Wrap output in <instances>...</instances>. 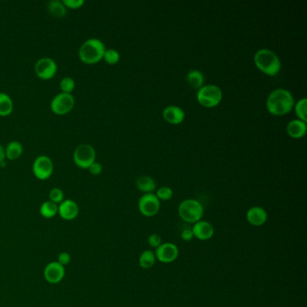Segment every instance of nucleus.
Masks as SVG:
<instances>
[{"label": "nucleus", "mask_w": 307, "mask_h": 307, "mask_svg": "<svg viewBox=\"0 0 307 307\" xmlns=\"http://www.w3.org/2000/svg\"><path fill=\"white\" fill-rule=\"evenodd\" d=\"M295 99L290 91L285 89H277L269 95L266 106L268 111L276 117H282L289 114L294 108Z\"/></svg>", "instance_id": "nucleus-1"}, {"label": "nucleus", "mask_w": 307, "mask_h": 307, "mask_svg": "<svg viewBox=\"0 0 307 307\" xmlns=\"http://www.w3.org/2000/svg\"><path fill=\"white\" fill-rule=\"evenodd\" d=\"M253 60L257 68L268 76H276L281 70V61L279 56L270 49H260L256 51Z\"/></svg>", "instance_id": "nucleus-2"}, {"label": "nucleus", "mask_w": 307, "mask_h": 307, "mask_svg": "<svg viewBox=\"0 0 307 307\" xmlns=\"http://www.w3.org/2000/svg\"><path fill=\"white\" fill-rule=\"evenodd\" d=\"M106 50V46L101 40L98 38H90L85 41L79 48V59L87 64L97 63L102 60Z\"/></svg>", "instance_id": "nucleus-3"}, {"label": "nucleus", "mask_w": 307, "mask_h": 307, "mask_svg": "<svg viewBox=\"0 0 307 307\" xmlns=\"http://www.w3.org/2000/svg\"><path fill=\"white\" fill-rule=\"evenodd\" d=\"M177 213L184 222L194 224L203 218L204 206L199 201L188 198L182 201L179 204Z\"/></svg>", "instance_id": "nucleus-4"}, {"label": "nucleus", "mask_w": 307, "mask_h": 307, "mask_svg": "<svg viewBox=\"0 0 307 307\" xmlns=\"http://www.w3.org/2000/svg\"><path fill=\"white\" fill-rule=\"evenodd\" d=\"M196 99L201 106L212 108L221 103L223 99V92L216 85H205L197 90Z\"/></svg>", "instance_id": "nucleus-5"}, {"label": "nucleus", "mask_w": 307, "mask_h": 307, "mask_svg": "<svg viewBox=\"0 0 307 307\" xmlns=\"http://www.w3.org/2000/svg\"><path fill=\"white\" fill-rule=\"evenodd\" d=\"M73 159L77 166L81 168H89L95 162L96 151L90 145H80L75 150Z\"/></svg>", "instance_id": "nucleus-6"}, {"label": "nucleus", "mask_w": 307, "mask_h": 307, "mask_svg": "<svg viewBox=\"0 0 307 307\" xmlns=\"http://www.w3.org/2000/svg\"><path fill=\"white\" fill-rule=\"evenodd\" d=\"M138 209L145 217H153L158 214L160 209V201L154 193L145 194L140 197Z\"/></svg>", "instance_id": "nucleus-7"}, {"label": "nucleus", "mask_w": 307, "mask_h": 307, "mask_svg": "<svg viewBox=\"0 0 307 307\" xmlns=\"http://www.w3.org/2000/svg\"><path fill=\"white\" fill-rule=\"evenodd\" d=\"M74 105L75 98L71 94L61 92L58 94L51 100V108L56 115L62 116L71 111L74 107Z\"/></svg>", "instance_id": "nucleus-8"}, {"label": "nucleus", "mask_w": 307, "mask_h": 307, "mask_svg": "<svg viewBox=\"0 0 307 307\" xmlns=\"http://www.w3.org/2000/svg\"><path fill=\"white\" fill-rule=\"evenodd\" d=\"M154 253L157 261L168 264L177 260L179 255V250L177 245L172 242H163L160 246L155 250Z\"/></svg>", "instance_id": "nucleus-9"}, {"label": "nucleus", "mask_w": 307, "mask_h": 307, "mask_svg": "<svg viewBox=\"0 0 307 307\" xmlns=\"http://www.w3.org/2000/svg\"><path fill=\"white\" fill-rule=\"evenodd\" d=\"M33 172L34 176L41 180L48 179L53 172V163L51 158L45 155L35 158L33 164Z\"/></svg>", "instance_id": "nucleus-10"}, {"label": "nucleus", "mask_w": 307, "mask_h": 307, "mask_svg": "<svg viewBox=\"0 0 307 307\" xmlns=\"http://www.w3.org/2000/svg\"><path fill=\"white\" fill-rule=\"evenodd\" d=\"M57 64L51 58H41L34 66V71L40 79L48 80L54 77L57 72Z\"/></svg>", "instance_id": "nucleus-11"}, {"label": "nucleus", "mask_w": 307, "mask_h": 307, "mask_svg": "<svg viewBox=\"0 0 307 307\" xmlns=\"http://www.w3.org/2000/svg\"><path fill=\"white\" fill-rule=\"evenodd\" d=\"M44 279L48 283L56 285L60 283L65 276V269L58 261H52L47 264L43 271Z\"/></svg>", "instance_id": "nucleus-12"}, {"label": "nucleus", "mask_w": 307, "mask_h": 307, "mask_svg": "<svg viewBox=\"0 0 307 307\" xmlns=\"http://www.w3.org/2000/svg\"><path fill=\"white\" fill-rule=\"evenodd\" d=\"M192 232L194 234V237L196 239L200 241H207L214 236V225L207 221L200 220L194 223V226L192 227Z\"/></svg>", "instance_id": "nucleus-13"}, {"label": "nucleus", "mask_w": 307, "mask_h": 307, "mask_svg": "<svg viewBox=\"0 0 307 307\" xmlns=\"http://www.w3.org/2000/svg\"><path fill=\"white\" fill-rule=\"evenodd\" d=\"M246 220L252 226L260 227L268 221V213L261 206H252L247 211Z\"/></svg>", "instance_id": "nucleus-14"}, {"label": "nucleus", "mask_w": 307, "mask_h": 307, "mask_svg": "<svg viewBox=\"0 0 307 307\" xmlns=\"http://www.w3.org/2000/svg\"><path fill=\"white\" fill-rule=\"evenodd\" d=\"M79 213V205L71 199L62 201L58 208V214H60L61 218L66 221H72L77 218Z\"/></svg>", "instance_id": "nucleus-15"}, {"label": "nucleus", "mask_w": 307, "mask_h": 307, "mask_svg": "<svg viewBox=\"0 0 307 307\" xmlns=\"http://www.w3.org/2000/svg\"><path fill=\"white\" fill-rule=\"evenodd\" d=\"M163 118L170 125H179L185 119V112L177 106H168L162 113Z\"/></svg>", "instance_id": "nucleus-16"}, {"label": "nucleus", "mask_w": 307, "mask_h": 307, "mask_svg": "<svg viewBox=\"0 0 307 307\" xmlns=\"http://www.w3.org/2000/svg\"><path fill=\"white\" fill-rule=\"evenodd\" d=\"M307 123L299 119L289 122L287 126V133L293 139H301L307 134Z\"/></svg>", "instance_id": "nucleus-17"}, {"label": "nucleus", "mask_w": 307, "mask_h": 307, "mask_svg": "<svg viewBox=\"0 0 307 307\" xmlns=\"http://www.w3.org/2000/svg\"><path fill=\"white\" fill-rule=\"evenodd\" d=\"M136 186L145 194L153 193L156 189V182L149 176H141L136 180Z\"/></svg>", "instance_id": "nucleus-18"}, {"label": "nucleus", "mask_w": 307, "mask_h": 307, "mask_svg": "<svg viewBox=\"0 0 307 307\" xmlns=\"http://www.w3.org/2000/svg\"><path fill=\"white\" fill-rule=\"evenodd\" d=\"M23 145L17 141L10 142L5 150V157L10 160L18 158L23 154Z\"/></svg>", "instance_id": "nucleus-19"}, {"label": "nucleus", "mask_w": 307, "mask_h": 307, "mask_svg": "<svg viewBox=\"0 0 307 307\" xmlns=\"http://www.w3.org/2000/svg\"><path fill=\"white\" fill-rule=\"evenodd\" d=\"M204 75L197 70H192L186 75V81L187 83L197 90L204 86Z\"/></svg>", "instance_id": "nucleus-20"}, {"label": "nucleus", "mask_w": 307, "mask_h": 307, "mask_svg": "<svg viewBox=\"0 0 307 307\" xmlns=\"http://www.w3.org/2000/svg\"><path fill=\"white\" fill-rule=\"evenodd\" d=\"M47 9L52 16L55 17H63L67 14V7L62 2L58 0L50 1L47 5Z\"/></svg>", "instance_id": "nucleus-21"}, {"label": "nucleus", "mask_w": 307, "mask_h": 307, "mask_svg": "<svg viewBox=\"0 0 307 307\" xmlns=\"http://www.w3.org/2000/svg\"><path fill=\"white\" fill-rule=\"evenodd\" d=\"M156 261L157 260H156L154 251L146 250L144 252H142V254L140 255L139 265L142 269L149 270L154 267V264L156 263Z\"/></svg>", "instance_id": "nucleus-22"}, {"label": "nucleus", "mask_w": 307, "mask_h": 307, "mask_svg": "<svg viewBox=\"0 0 307 307\" xmlns=\"http://www.w3.org/2000/svg\"><path fill=\"white\" fill-rule=\"evenodd\" d=\"M14 104L7 94L0 92V116L6 117L9 116L13 111Z\"/></svg>", "instance_id": "nucleus-23"}, {"label": "nucleus", "mask_w": 307, "mask_h": 307, "mask_svg": "<svg viewBox=\"0 0 307 307\" xmlns=\"http://www.w3.org/2000/svg\"><path fill=\"white\" fill-rule=\"evenodd\" d=\"M59 205H56L51 201H45L42 203L40 207V214L43 218H53L56 214H58Z\"/></svg>", "instance_id": "nucleus-24"}, {"label": "nucleus", "mask_w": 307, "mask_h": 307, "mask_svg": "<svg viewBox=\"0 0 307 307\" xmlns=\"http://www.w3.org/2000/svg\"><path fill=\"white\" fill-rule=\"evenodd\" d=\"M295 107V112L296 115L298 116V119L303 122H307V99L306 98L299 99L298 102L295 103L294 105Z\"/></svg>", "instance_id": "nucleus-25"}, {"label": "nucleus", "mask_w": 307, "mask_h": 307, "mask_svg": "<svg viewBox=\"0 0 307 307\" xmlns=\"http://www.w3.org/2000/svg\"><path fill=\"white\" fill-rule=\"evenodd\" d=\"M103 59L108 64L114 65L117 64L120 60V53L115 49H107L104 53Z\"/></svg>", "instance_id": "nucleus-26"}, {"label": "nucleus", "mask_w": 307, "mask_h": 307, "mask_svg": "<svg viewBox=\"0 0 307 307\" xmlns=\"http://www.w3.org/2000/svg\"><path fill=\"white\" fill-rule=\"evenodd\" d=\"M156 196L159 201L170 200L172 198L173 191L168 186H161L156 191Z\"/></svg>", "instance_id": "nucleus-27"}, {"label": "nucleus", "mask_w": 307, "mask_h": 307, "mask_svg": "<svg viewBox=\"0 0 307 307\" xmlns=\"http://www.w3.org/2000/svg\"><path fill=\"white\" fill-rule=\"evenodd\" d=\"M49 198L50 201L54 203L56 205L61 204L62 201L64 200V193L59 187H54L52 188L50 193H49Z\"/></svg>", "instance_id": "nucleus-28"}, {"label": "nucleus", "mask_w": 307, "mask_h": 307, "mask_svg": "<svg viewBox=\"0 0 307 307\" xmlns=\"http://www.w3.org/2000/svg\"><path fill=\"white\" fill-rule=\"evenodd\" d=\"M60 87L63 93L70 94L75 89L74 79L70 77H65L61 79Z\"/></svg>", "instance_id": "nucleus-29"}, {"label": "nucleus", "mask_w": 307, "mask_h": 307, "mask_svg": "<svg viewBox=\"0 0 307 307\" xmlns=\"http://www.w3.org/2000/svg\"><path fill=\"white\" fill-rule=\"evenodd\" d=\"M62 3L64 4L66 7L70 9H78L82 7L85 1L84 0H63Z\"/></svg>", "instance_id": "nucleus-30"}, {"label": "nucleus", "mask_w": 307, "mask_h": 307, "mask_svg": "<svg viewBox=\"0 0 307 307\" xmlns=\"http://www.w3.org/2000/svg\"><path fill=\"white\" fill-rule=\"evenodd\" d=\"M161 243H162L161 237H160L158 234H157V233H153V234H151L149 238H148V244H149L150 246L152 247V248L157 249L158 246L161 245Z\"/></svg>", "instance_id": "nucleus-31"}, {"label": "nucleus", "mask_w": 307, "mask_h": 307, "mask_svg": "<svg viewBox=\"0 0 307 307\" xmlns=\"http://www.w3.org/2000/svg\"><path fill=\"white\" fill-rule=\"evenodd\" d=\"M71 261V256H70V253L68 252H61L59 254L58 257V262L61 264V265L67 266L70 264V262Z\"/></svg>", "instance_id": "nucleus-32"}, {"label": "nucleus", "mask_w": 307, "mask_h": 307, "mask_svg": "<svg viewBox=\"0 0 307 307\" xmlns=\"http://www.w3.org/2000/svg\"><path fill=\"white\" fill-rule=\"evenodd\" d=\"M102 165L99 162L92 163L89 167V172L91 173L94 176H98L100 173L102 172Z\"/></svg>", "instance_id": "nucleus-33"}, {"label": "nucleus", "mask_w": 307, "mask_h": 307, "mask_svg": "<svg viewBox=\"0 0 307 307\" xmlns=\"http://www.w3.org/2000/svg\"><path fill=\"white\" fill-rule=\"evenodd\" d=\"M181 239L184 242H190L191 240L194 238V234L192 232V229H184L181 232Z\"/></svg>", "instance_id": "nucleus-34"}, {"label": "nucleus", "mask_w": 307, "mask_h": 307, "mask_svg": "<svg viewBox=\"0 0 307 307\" xmlns=\"http://www.w3.org/2000/svg\"><path fill=\"white\" fill-rule=\"evenodd\" d=\"M5 149L3 148V146L0 145V163L3 162L5 159Z\"/></svg>", "instance_id": "nucleus-35"}]
</instances>
